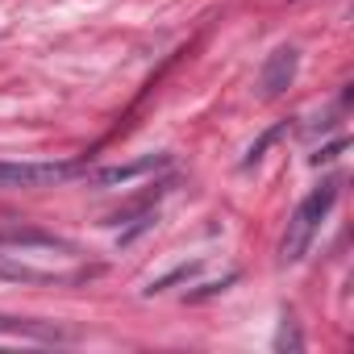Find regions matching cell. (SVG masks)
Masks as SVG:
<instances>
[{
  "label": "cell",
  "instance_id": "cell-8",
  "mask_svg": "<svg viewBox=\"0 0 354 354\" xmlns=\"http://www.w3.org/2000/svg\"><path fill=\"white\" fill-rule=\"evenodd\" d=\"M275 138H279V129H271V133H263V138H259V142H254V146L246 150V158H242V167H254V162L263 158V150H267V146H271Z\"/></svg>",
  "mask_w": 354,
  "mask_h": 354
},
{
  "label": "cell",
  "instance_id": "cell-5",
  "mask_svg": "<svg viewBox=\"0 0 354 354\" xmlns=\"http://www.w3.org/2000/svg\"><path fill=\"white\" fill-rule=\"evenodd\" d=\"M162 162H167V154H146V158H138V162L104 167V171L92 175V184H96V188H117V184H129V180H138V175H146V171H158Z\"/></svg>",
  "mask_w": 354,
  "mask_h": 354
},
{
  "label": "cell",
  "instance_id": "cell-3",
  "mask_svg": "<svg viewBox=\"0 0 354 354\" xmlns=\"http://www.w3.org/2000/svg\"><path fill=\"white\" fill-rule=\"evenodd\" d=\"M296 67H300V50L296 46H275L263 63V75H259V96L263 100H275L292 88L296 80Z\"/></svg>",
  "mask_w": 354,
  "mask_h": 354
},
{
  "label": "cell",
  "instance_id": "cell-6",
  "mask_svg": "<svg viewBox=\"0 0 354 354\" xmlns=\"http://www.w3.org/2000/svg\"><path fill=\"white\" fill-rule=\"evenodd\" d=\"M0 337H30V342H63L67 333L46 321H26V317H0Z\"/></svg>",
  "mask_w": 354,
  "mask_h": 354
},
{
  "label": "cell",
  "instance_id": "cell-2",
  "mask_svg": "<svg viewBox=\"0 0 354 354\" xmlns=\"http://www.w3.org/2000/svg\"><path fill=\"white\" fill-rule=\"evenodd\" d=\"M75 180L71 162H0V192H38Z\"/></svg>",
  "mask_w": 354,
  "mask_h": 354
},
{
  "label": "cell",
  "instance_id": "cell-4",
  "mask_svg": "<svg viewBox=\"0 0 354 354\" xmlns=\"http://www.w3.org/2000/svg\"><path fill=\"white\" fill-rule=\"evenodd\" d=\"M0 250H75L71 242L42 234V230H0Z\"/></svg>",
  "mask_w": 354,
  "mask_h": 354
},
{
  "label": "cell",
  "instance_id": "cell-1",
  "mask_svg": "<svg viewBox=\"0 0 354 354\" xmlns=\"http://www.w3.org/2000/svg\"><path fill=\"white\" fill-rule=\"evenodd\" d=\"M333 201H337V180H325L317 192H308V196L300 201V209L292 213V221H288V230H283V242H279V263H283V267H296V263L308 254V246H313L321 221L329 217Z\"/></svg>",
  "mask_w": 354,
  "mask_h": 354
},
{
  "label": "cell",
  "instance_id": "cell-7",
  "mask_svg": "<svg viewBox=\"0 0 354 354\" xmlns=\"http://www.w3.org/2000/svg\"><path fill=\"white\" fill-rule=\"evenodd\" d=\"M0 279H13V283H59L55 271H38V267L21 263L17 254H0Z\"/></svg>",
  "mask_w": 354,
  "mask_h": 354
}]
</instances>
